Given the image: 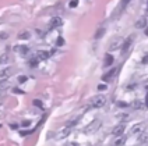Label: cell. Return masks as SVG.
I'll return each mask as SVG.
<instances>
[{"label": "cell", "instance_id": "cell-1", "mask_svg": "<svg viewBox=\"0 0 148 146\" xmlns=\"http://www.w3.org/2000/svg\"><path fill=\"white\" fill-rule=\"evenodd\" d=\"M106 103V97L103 95H97L90 100V109H101Z\"/></svg>", "mask_w": 148, "mask_h": 146}, {"label": "cell", "instance_id": "cell-2", "mask_svg": "<svg viewBox=\"0 0 148 146\" xmlns=\"http://www.w3.org/2000/svg\"><path fill=\"white\" fill-rule=\"evenodd\" d=\"M101 124H102V122L99 121V120H94V121L90 122V124H88L82 131H84V134H94V132L101 127Z\"/></svg>", "mask_w": 148, "mask_h": 146}, {"label": "cell", "instance_id": "cell-3", "mask_svg": "<svg viewBox=\"0 0 148 146\" xmlns=\"http://www.w3.org/2000/svg\"><path fill=\"white\" fill-rule=\"evenodd\" d=\"M133 41H134V36L132 35V36H129V38H127V39L123 42V45H122V52H123V53H126V52H127V50L130 49V46H132Z\"/></svg>", "mask_w": 148, "mask_h": 146}, {"label": "cell", "instance_id": "cell-4", "mask_svg": "<svg viewBox=\"0 0 148 146\" xmlns=\"http://www.w3.org/2000/svg\"><path fill=\"white\" fill-rule=\"evenodd\" d=\"M124 124H120V125H116L115 128L112 130V135H115V136H122V134L124 132Z\"/></svg>", "mask_w": 148, "mask_h": 146}, {"label": "cell", "instance_id": "cell-5", "mask_svg": "<svg viewBox=\"0 0 148 146\" xmlns=\"http://www.w3.org/2000/svg\"><path fill=\"white\" fill-rule=\"evenodd\" d=\"M122 45H123V39L117 38V39H115V41L110 43V46H109V50H116V49L122 48Z\"/></svg>", "mask_w": 148, "mask_h": 146}, {"label": "cell", "instance_id": "cell-6", "mask_svg": "<svg viewBox=\"0 0 148 146\" xmlns=\"http://www.w3.org/2000/svg\"><path fill=\"white\" fill-rule=\"evenodd\" d=\"M116 73H117V68H112L110 71H108V73L105 74V75H103V78H102V79H103V82L110 81V79H112V78L115 77V74H116Z\"/></svg>", "mask_w": 148, "mask_h": 146}, {"label": "cell", "instance_id": "cell-7", "mask_svg": "<svg viewBox=\"0 0 148 146\" xmlns=\"http://www.w3.org/2000/svg\"><path fill=\"white\" fill-rule=\"evenodd\" d=\"M144 128H145V125H144V124H136L132 130H130V134H132V135H134V134H141Z\"/></svg>", "mask_w": 148, "mask_h": 146}, {"label": "cell", "instance_id": "cell-8", "mask_svg": "<svg viewBox=\"0 0 148 146\" xmlns=\"http://www.w3.org/2000/svg\"><path fill=\"white\" fill-rule=\"evenodd\" d=\"M13 74V68H4L0 71V78L1 79H7V77H10Z\"/></svg>", "mask_w": 148, "mask_h": 146}, {"label": "cell", "instance_id": "cell-9", "mask_svg": "<svg viewBox=\"0 0 148 146\" xmlns=\"http://www.w3.org/2000/svg\"><path fill=\"white\" fill-rule=\"evenodd\" d=\"M62 24H63V21H62V18H60V17H55V18H52V20H50V26H52V28L60 26Z\"/></svg>", "mask_w": 148, "mask_h": 146}, {"label": "cell", "instance_id": "cell-10", "mask_svg": "<svg viewBox=\"0 0 148 146\" xmlns=\"http://www.w3.org/2000/svg\"><path fill=\"white\" fill-rule=\"evenodd\" d=\"M145 26H147V18H145V17L140 18V20L136 22V28H138V29H140V28H145Z\"/></svg>", "mask_w": 148, "mask_h": 146}, {"label": "cell", "instance_id": "cell-11", "mask_svg": "<svg viewBox=\"0 0 148 146\" xmlns=\"http://www.w3.org/2000/svg\"><path fill=\"white\" fill-rule=\"evenodd\" d=\"M113 60H115V58H113V56L108 53L106 56H105V63H103V65H105V67H110V65L113 64Z\"/></svg>", "mask_w": 148, "mask_h": 146}, {"label": "cell", "instance_id": "cell-12", "mask_svg": "<svg viewBox=\"0 0 148 146\" xmlns=\"http://www.w3.org/2000/svg\"><path fill=\"white\" fill-rule=\"evenodd\" d=\"M50 53H48V52H43V50H38L36 52V56H38V58L39 60H46L48 57H49Z\"/></svg>", "mask_w": 148, "mask_h": 146}, {"label": "cell", "instance_id": "cell-13", "mask_svg": "<svg viewBox=\"0 0 148 146\" xmlns=\"http://www.w3.org/2000/svg\"><path fill=\"white\" fill-rule=\"evenodd\" d=\"M129 3H130V0H122V1H120V4H119V8H117V11H119V13H122L124 8H126V6L129 4Z\"/></svg>", "mask_w": 148, "mask_h": 146}, {"label": "cell", "instance_id": "cell-14", "mask_svg": "<svg viewBox=\"0 0 148 146\" xmlns=\"http://www.w3.org/2000/svg\"><path fill=\"white\" fill-rule=\"evenodd\" d=\"M31 38V33L28 31H24V32H20L18 33V39H29Z\"/></svg>", "mask_w": 148, "mask_h": 146}, {"label": "cell", "instance_id": "cell-15", "mask_svg": "<svg viewBox=\"0 0 148 146\" xmlns=\"http://www.w3.org/2000/svg\"><path fill=\"white\" fill-rule=\"evenodd\" d=\"M10 86V82H8V79H1L0 81V89H6V88H8Z\"/></svg>", "mask_w": 148, "mask_h": 146}, {"label": "cell", "instance_id": "cell-16", "mask_svg": "<svg viewBox=\"0 0 148 146\" xmlns=\"http://www.w3.org/2000/svg\"><path fill=\"white\" fill-rule=\"evenodd\" d=\"M124 142H126V138H124V136H122V138L116 139L113 145H115V146H123V145H124Z\"/></svg>", "mask_w": 148, "mask_h": 146}, {"label": "cell", "instance_id": "cell-17", "mask_svg": "<svg viewBox=\"0 0 148 146\" xmlns=\"http://www.w3.org/2000/svg\"><path fill=\"white\" fill-rule=\"evenodd\" d=\"M14 50H16V52H20L21 54H25V53L28 52V48H27V46H20V48H14Z\"/></svg>", "mask_w": 148, "mask_h": 146}, {"label": "cell", "instance_id": "cell-18", "mask_svg": "<svg viewBox=\"0 0 148 146\" xmlns=\"http://www.w3.org/2000/svg\"><path fill=\"white\" fill-rule=\"evenodd\" d=\"M103 33H105V28H101V29H98V31H97V33H95V39L102 38V36H103Z\"/></svg>", "mask_w": 148, "mask_h": 146}, {"label": "cell", "instance_id": "cell-19", "mask_svg": "<svg viewBox=\"0 0 148 146\" xmlns=\"http://www.w3.org/2000/svg\"><path fill=\"white\" fill-rule=\"evenodd\" d=\"M8 61V54H3V56H0V65L6 64Z\"/></svg>", "mask_w": 148, "mask_h": 146}, {"label": "cell", "instance_id": "cell-20", "mask_svg": "<svg viewBox=\"0 0 148 146\" xmlns=\"http://www.w3.org/2000/svg\"><path fill=\"white\" fill-rule=\"evenodd\" d=\"M38 61H39V58H38V57L31 58V60H29V65H31V67H36V65H38Z\"/></svg>", "mask_w": 148, "mask_h": 146}, {"label": "cell", "instance_id": "cell-21", "mask_svg": "<svg viewBox=\"0 0 148 146\" xmlns=\"http://www.w3.org/2000/svg\"><path fill=\"white\" fill-rule=\"evenodd\" d=\"M133 107H134V109H143V107H144V105L141 103L140 100H136V102L133 103Z\"/></svg>", "mask_w": 148, "mask_h": 146}, {"label": "cell", "instance_id": "cell-22", "mask_svg": "<svg viewBox=\"0 0 148 146\" xmlns=\"http://www.w3.org/2000/svg\"><path fill=\"white\" fill-rule=\"evenodd\" d=\"M77 121H78V118H74V120H71V121H69L67 122V125H66V128H71V127H74V125L77 124Z\"/></svg>", "mask_w": 148, "mask_h": 146}, {"label": "cell", "instance_id": "cell-23", "mask_svg": "<svg viewBox=\"0 0 148 146\" xmlns=\"http://www.w3.org/2000/svg\"><path fill=\"white\" fill-rule=\"evenodd\" d=\"M27 79H28V77H27V75H20V77H18V82H21V84L27 82Z\"/></svg>", "mask_w": 148, "mask_h": 146}, {"label": "cell", "instance_id": "cell-24", "mask_svg": "<svg viewBox=\"0 0 148 146\" xmlns=\"http://www.w3.org/2000/svg\"><path fill=\"white\" fill-rule=\"evenodd\" d=\"M56 45H58V46H63V45H64V39H63L62 36H59L58 41H56Z\"/></svg>", "mask_w": 148, "mask_h": 146}, {"label": "cell", "instance_id": "cell-25", "mask_svg": "<svg viewBox=\"0 0 148 146\" xmlns=\"http://www.w3.org/2000/svg\"><path fill=\"white\" fill-rule=\"evenodd\" d=\"M69 6H70V7H71V8L77 7V6H78V0H71V1H70V4H69Z\"/></svg>", "mask_w": 148, "mask_h": 146}, {"label": "cell", "instance_id": "cell-26", "mask_svg": "<svg viewBox=\"0 0 148 146\" xmlns=\"http://www.w3.org/2000/svg\"><path fill=\"white\" fill-rule=\"evenodd\" d=\"M106 89V85H105V84H99L98 85V90L99 92H102V90H105Z\"/></svg>", "mask_w": 148, "mask_h": 146}, {"label": "cell", "instance_id": "cell-27", "mask_svg": "<svg viewBox=\"0 0 148 146\" xmlns=\"http://www.w3.org/2000/svg\"><path fill=\"white\" fill-rule=\"evenodd\" d=\"M34 105L36 106V107H41V109L43 107V105H42V102H41V100H34Z\"/></svg>", "mask_w": 148, "mask_h": 146}, {"label": "cell", "instance_id": "cell-28", "mask_svg": "<svg viewBox=\"0 0 148 146\" xmlns=\"http://www.w3.org/2000/svg\"><path fill=\"white\" fill-rule=\"evenodd\" d=\"M4 38H7V33H6V32H1V35H0V39H4Z\"/></svg>", "mask_w": 148, "mask_h": 146}, {"label": "cell", "instance_id": "cell-29", "mask_svg": "<svg viewBox=\"0 0 148 146\" xmlns=\"http://www.w3.org/2000/svg\"><path fill=\"white\" fill-rule=\"evenodd\" d=\"M29 124H31V121H24L23 122V127H29Z\"/></svg>", "mask_w": 148, "mask_h": 146}, {"label": "cell", "instance_id": "cell-30", "mask_svg": "<svg viewBox=\"0 0 148 146\" xmlns=\"http://www.w3.org/2000/svg\"><path fill=\"white\" fill-rule=\"evenodd\" d=\"M143 63H148V54H145V57L143 58Z\"/></svg>", "mask_w": 148, "mask_h": 146}, {"label": "cell", "instance_id": "cell-31", "mask_svg": "<svg viewBox=\"0 0 148 146\" xmlns=\"http://www.w3.org/2000/svg\"><path fill=\"white\" fill-rule=\"evenodd\" d=\"M145 106L148 107V93H147V96H145Z\"/></svg>", "mask_w": 148, "mask_h": 146}, {"label": "cell", "instance_id": "cell-32", "mask_svg": "<svg viewBox=\"0 0 148 146\" xmlns=\"http://www.w3.org/2000/svg\"><path fill=\"white\" fill-rule=\"evenodd\" d=\"M70 146H78L77 143H70Z\"/></svg>", "mask_w": 148, "mask_h": 146}, {"label": "cell", "instance_id": "cell-33", "mask_svg": "<svg viewBox=\"0 0 148 146\" xmlns=\"http://www.w3.org/2000/svg\"><path fill=\"white\" fill-rule=\"evenodd\" d=\"M145 35L148 36V28H145Z\"/></svg>", "mask_w": 148, "mask_h": 146}, {"label": "cell", "instance_id": "cell-34", "mask_svg": "<svg viewBox=\"0 0 148 146\" xmlns=\"http://www.w3.org/2000/svg\"><path fill=\"white\" fill-rule=\"evenodd\" d=\"M147 13H148V7H147Z\"/></svg>", "mask_w": 148, "mask_h": 146}]
</instances>
